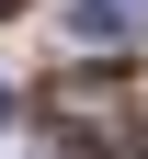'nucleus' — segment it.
<instances>
[{
	"label": "nucleus",
	"instance_id": "1",
	"mask_svg": "<svg viewBox=\"0 0 148 159\" xmlns=\"http://www.w3.org/2000/svg\"><path fill=\"white\" fill-rule=\"evenodd\" d=\"M80 34H103V46H114V34H137V0H80Z\"/></svg>",
	"mask_w": 148,
	"mask_h": 159
},
{
	"label": "nucleus",
	"instance_id": "2",
	"mask_svg": "<svg viewBox=\"0 0 148 159\" xmlns=\"http://www.w3.org/2000/svg\"><path fill=\"white\" fill-rule=\"evenodd\" d=\"M57 159H91V148H80V136H57Z\"/></svg>",
	"mask_w": 148,
	"mask_h": 159
},
{
	"label": "nucleus",
	"instance_id": "3",
	"mask_svg": "<svg viewBox=\"0 0 148 159\" xmlns=\"http://www.w3.org/2000/svg\"><path fill=\"white\" fill-rule=\"evenodd\" d=\"M12 11H23V0H0V23H12Z\"/></svg>",
	"mask_w": 148,
	"mask_h": 159
}]
</instances>
